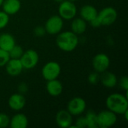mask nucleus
I'll return each mask as SVG.
<instances>
[{
	"mask_svg": "<svg viewBox=\"0 0 128 128\" xmlns=\"http://www.w3.org/2000/svg\"><path fill=\"white\" fill-rule=\"evenodd\" d=\"M109 110L116 114L123 115L128 110V98L120 94H110L106 101Z\"/></svg>",
	"mask_w": 128,
	"mask_h": 128,
	"instance_id": "nucleus-1",
	"label": "nucleus"
},
{
	"mask_svg": "<svg viewBox=\"0 0 128 128\" xmlns=\"http://www.w3.org/2000/svg\"><path fill=\"white\" fill-rule=\"evenodd\" d=\"M78 38L73 32H64L59 34L56 38L57 46L63 51L71 52L78 45Z\"/></svg>",
	"mask_w": 128,
	"mask_h": 128,
	"instance_id": "nucleus-2",
	"label": "nucleus"
},
{
	"mask_svg": "<svg viewBox=\"0 0 128 128\" xmlns=\"http://www.w3.org/2000/svg\"><path fill=\"white\" fill-rule=\"evenodd\" d=\"M116 121H117L116 114L110 110L102 111L98 115V128H110L116 123Z\"/></svg>",
	"mask_w": 128,
	"mask_h": 128,
	"instance_id": "nucleus-3",
	"label": "nucleus"
},
{
	"mask_svg": "<svg viewBox=\"0 0 128 128\" xmlns=\"http://www.w3.org/2000/svg\"><path fill=\"white\" fill-rule=\"evenodd\" d=\"M59 16L64 20H71L74 18L76 14V7L73 2L67 0L60 3L58 8Z\"/></svg>",
	"mask_w": 128,
	"mask_h": 128,
	"instance_id": "nucleus-4",
	"label": "nucleus"
},
{
	"mask_svg": "<svg viewBox=\"0 0 128 128\" xmlns=\"http://www.w3.org/2000/svg\"><path fill=\"white\" fill-rule=\"evenodd\" d=\"M60 65L56 62H50L46 63L42 69V75L47 81L57 79L60 74Z\"/></svg>",
	"mask_w": 128,
	"mask_h": 128,
	"instance_id": "nucleus-5",
	"label": "nucleus"
},
{
	"mask_svg": "<svg viewBox=\"0 0 128 128\" xmlns=\"http://www.w3.org/2000/svg\"><path fill=\"white\" fill-rule=\"evenodd\" d=\"M117 16V11L112 7L105 8L99 14H98V17L102 26H110L116 20Z\"/></svg>",
	"mask_w": 128,
	"mask_h": 128,
	"instance_id": "nucleus-6",
	"label": "nucleus"
},
{
	"mask_svg": "<svg viewBox=\"0 0 128 128\" xmlns=\"http://www.w3.org/2000/svg\"><path fill=\"white\" fill-rule=\"evenodd\" d=\"M22 64L23 68L32 69L36 66L38 62L39 56L36 51L33 50H28L26 52H23L21 58H20Z\"/></svg>",
	"mask_w": 128,
	"mask_h": 128,
	"instance_id": "nucleus-7",
	"label": "nucleus"
},
{
	"mask_svg": "<svg viewBox=\"0 0 128 128\" xmlns=\"http://www.w3.org/2000/svg\"><path fill=\"white\" fill-rule=\"evenodd\" d=\"M63 27V20L60 16H52L49 18L45 25V30L50 34H56Z\"/></svg>",
	"mask_w": 128,
	"mask_h": 128,
	"instance_id": "nucleus-8",
	"label": "nucleus"
},
{
	"mask_svg": "<svg viewBox=\"0 0 128 128\" xmlns=\"http://www.w3.org/2000/svg\"><path fill=\"white\" fill-rule=\"evenodd\" d=\"M110 64L109 57L104 53H100L96 55L92 60V65L94 70L98 73L105 72Z\"/></svg>",
	"mask_w": 128,
	"mask_h": 128,
	"instance_id": "nucleus-9",
	"label": "nucleus"
},
{
	"mask_svg": "<svg viewBox=\"0 0 128 128\" xmlns=\"http://www.w3.org/2000/svg\"><path fill=\"white\" fill-rule=\"evenodd\" d=\"M86 107V101L81 98H73L68 105V111L74 116H78L82 114Z\"/></svg>",
	"mask_w": 128,
	"mask_h": 128,
	"instance_id": "nucleus-10",
	"label": "nucleus"
},
{
	"mask_svg": "<svg viewBox=\"0 0 128 128\" xmlns=\"http://www.w3.org/2000/svg\"><path fill=\"white\" fill-rule=\"evenodd\" d=\"M5 65L7 73L12 76H16L20 75L23 70V67L20 62V59L10 58Z\"/></svg>",
	"mask_w": 128,
	"mask_h": 128,
	"instance_id": "nucleus-11",
	"label": "nucleus"
},
{
	"mask_svg": "<svg viewBox=\"0 0 128 128\" xmlns=\"http://www.w3.org/2000/svg\"><path fill=\"white\" fill-rule=\"evenodd\" d=\"M56 121L60 128H69L72 124L71 114L68 110H60L56 115Z\"/></svg>",
	"mask_w": 128,
	"mask_h": 128,
	"instance_id": "nucleus-12",
	"label": "nucleus"
},
{
	"mask_svg": "<svg viewBox=\"0 0 128 128\" xmlns=\"http://www.w3.org/2000/svg\"><path fill=\"white\" fill-rule=\"evenodd\" d=\"M26 104L25 98L20 94H14L11 95L8 100L9 106L14 110H22Z\"/></svg>",
	"mask_w": 128,
	"mask_h": 128,
	"instance_id": "nucleus-13",
	"label": "nucleus"
},
{
	"mask_svg": "<svg viewBox=\"0 0 128 128\" xmlns=\"http://www.w3.org/2000/svg\"><path fill=\"white\" fill-rule=\"evenodd\" d=\"M4 12L8 15H12L16 14L20 8L21 3L20 0H5L2 3Z\"/></svg>",
	"mask_w": 128,
	"mask_h": 128,
	"instance_id": "nucleus-14",
	"label": "nucleus"
},
{
	"mask_svg": "<svg viewBox=\"0 0 128 128\" xmlns=\"http://www.w3.org/2000/svg\"><path fill=\"white\" fill-rule=\"evenodd\" d=\"M46 90L50 95L58 96L62 92L63 86L61 82L55 79V80L48 81L47 85H46Z\"/></svg>",
	"mask_w": 128,
	"mask_h": 128,
	"instance_id": "nucleus-15",
	"label": "nucleus"
},
{
	"mask_svg": "<svg viewBox=\"0 0 128 128\" xmlns=\"http://www.w3.org/2000/svg\"><path fill=\"white\" fill-rule=\"evenodd\" d=\"M80 15L85 21L90 22L98 16V11L92 5H85L81 8Z\"/></svg>",
	"mask_w": 128,
	"mask_h": 128,
	"instance_id": "nucleus-16",
	"label": "nucleus"
},
{
	"mask_svg": "<svg viewBox=\"0 0 128 128\" xmlns=\"http://www.w3.org/2000/svg\"><path fill=\"white\" fill-rule=\"evenodd\" d=\"M15 45V40L10 34H3L0 35V48L9 52Z\"/></svg>",
	"mask_w": 128,
	"mask_h": 128,
	"instance_id": "nucleus-17",
	"label": "nucleus"
},
{
	"mask_svg": "<svg viewBox=\"0 0 128 128\" xmlns=\"http://www.w3.org/2000/svg\"><path fill=\"white\" fill-rule=\"evenodd\" d=\"M10 125L12 128H26L28 126V118L24 114H16L10 121Z\"/></svg>",
	"mask_w": 128,
	"mask_h": 128,
	"instance_id": "nucleus-18",
	"label": "nucleus"
},
{
	"mask_svg": "<svg viewBox=\"0 0 128 128\" xmlns=\"http://www.w3.org/2000/svg\"><path fill=\"white\" fill-rule=\"evenodd\" d=\"M71 29L76 34H81L86 30V22L82 18H76L72 21Z\"/></svg>",
	"mask_w": 128,
	"mask_h": 128,
	"instance_id": "nucleus-19",
	"label": "nucleus"
},
{
	"mask_svg": "<svg viewBox=\"0 0 128 128\" xmlns=\"http://www.w3.org/2000/svg\"><path fill=\"white\" fill-rule=\"evenodd\" d=\"M101 82L106 88H113L117 84V78L113 73L106 72L101 76Z\"/></svg>",
	"mask_w": 128,
	"mask_h": 128,
	"instance_id": "nucleus-20",
	"label": "nucleus"
},
{
	"mask_svg": "<svg viewBox=\"0 0 128 128\" xmlns=\"http://www.w3.org/2000/svg\"><path fill=\"white\" fill-rule=\"evenodd\" d=\"M86 124L88 128H98V115L94 112L93 111L88 112L86 116Z\"/></svg>",
	"mask_w": 128,
	"mask_h": 128,
	"instance_id": "nucleus-21",
	"label": "nucleus"
},
{
	"mask_svg": "<svg viewBox=\"0 0 128 128\" xmlns=\"http://www.w3.org/2000/svg\"><path fill=\"white\" fill-rule=\"evenodd\" d=\"M10 58H14V59H20L23 54V50L21 46L14 45V47L8 52Z\"/></svg>",
	"mask_w": 128,
	"mask_h": 128,
	"instance_id": "nucleus-22",
	"label": "nucleus"
},
{
	"mask_svg": "<svg viewBox=\"0 0 128 128\" xmlns=\"http://www.w3.org/2000/svg\"><path fill=\"white\" fill-rule=\"evenodd\" d=\"M10 59L8 52L0 48V67L4 66Z\"/></svg>",
	"mask_w": 128,
	"mask_h": 128,
	"instance_id": "nucleus-23",
	"label": "nucleus"
},
{
	"mask_svg": "<svg viewBox=\"0 0 128 128\" xmlns=\"http://www.w3.org/2000/svg\"><path fill=\"white\" fill-rule=\"evenodd\" d=\"M9 21L8 14L4 11H0V28H4Z\"/></svg>",
	"mask_w": 128,
	"mask_h": 128,
	"instance_id": "nucleus-24",
	"label": "nucleus"
},
{
	"mask_svg": "<svg viewBox=\"0 0 128 128\" xmlns=\"http://www.w3.org/2000/svg\"><path fill=\"white\" fill-rule=\"evenodd\" d=\"M9 124H10L9 117L4 113H0V128H6L8 126Z\"/></svg>",
	"mask_w": 128,
	"mask_h": 128,
	"instance_id": "nucleus-25",
	"label": "nucleus"
},
{
	"mask_svg": "<svg viewBox=\"0 0 128 128\" xmlns=\"http://www.w3.org/2000/svg\"><path fill=\"white\" fill-rule=\"evenodd\" d=\"M75 126H76V128H86V127H87L86 117H81V118H78L76 122V125Z\"/></svg>",
	"mask_w": 128,
	"mask_h": 128,
	"instance_id": "nucleus-26",
	"label": "nucleus"
},
{
	"mask_svg": "<svg viewBox=\"0 0 128 128\" xmlns=\"http://www.w3.org/2000/svg\"><path fill=\"white\" fill-rule=\"evenodd\" d=\"M120 86L121 87L125 90L128 91V78L127 76H123L121 80H120Z\"/></svg>",
	"mask_w": 128,
	"mask_h": 128,
	"instance_id": "nucleus-27",
	"label": "nucleus"
},
{
	"mask_svg": "<svg viewBox=\"0 0 128 128\" xmlns=\"http://www.w3.org/2000/svg\"><path fill=\"white\" fill-rule=\"evenodd\" d=\"M45 32H46V30L42 26H37L34 29V34H35V35H37L38 37L43 36L45 34Z\"/></svg>",
	"mask_w": 128,
	"mask_h": 128,
	"instance_id": "nucleus-28",
	"label": "nucleus"
},
{
	"mask_svg": "<svg viewBox=\"0 0 128 128\" xmlns=\"http://www.w3.org/2000/svg\"><path fill=\"white\" fill-rule=\"evenodd\" d=\"M90 23H91V25H92L93 27H94V28H98V27H100V26H102L101 23H100V20H99L98 17V16H97L94 19H93L92 20H91V21H90Z\"/></svg>",
	"mask_w": 128,
	"mask_h": 128,
	"instance_id": "nucleus-29",
	"label": "nucleus"
},
{
	"mask_svg": "<svg viewBox=\"0 0 128 128\" xmlns=\"http://www.w3.org/2000/svg\"><path fill=\"white\" fill-rule=\"evenodd\" d=\"M98 76L97 74H91L88 77V80L92 84H95L98 82Z\"/></svg>",
	"mask_w": 128,
	"mask_h": 128,
	"instance_id": "nucleus-30",
	"label": "nucleus"
},
{
	"mask_svg": "<svg viewBox=\"0 0 128 128\" xmlns=\"http://www.w3.org/2000/svg\"><path fill=\"white\" fill-rule=\"evenodd\" d=\"M123 115H124V117H125V118H126V120H128V110L123 114Z\"/></svg>",
	"mask_w": 128,
	"mask_h": 128,
	"instance_id": "nucleus-31",
	"label": "nucleus"
},
{
	"mask_svg": "<svg viewBox=\"0 0 128 128\" xmlns=\"http://www.w3.org/2000/svg\"><path fill=\"white\" fill-rule=\"evenodd\" d=\"M55 1H56V2H60V3H61V2H63L64 0H55Z\"/></svg>",
	"mask_w": 128,
	"mask_h": 128,
	"instance_id": "nucleus-32",
	"label": "nucleus"
},
{
	"mask_svg": "<svg viewBox=\"0 0 128 128\" xmlns=\"http://www.w3.org/2000/svg\"><path fill=\"white\" fill-rule=\"evenodd\" d=\"M3 2H4V0H0V6H1Z\"/></svg>",
	"mask_w": 128,
	"mask_h": 128,
	"instance_id": "nucleus-33",
	"label": "nucleus"
},
{
	"mask_svg": "<svg viewBox=\"0 0 128 128\" xmlns=\"http://www.w3.org/2000/svg\"><path fill=\"white\" fill-rule=\"evenodd\" d=\"M69 1H71V2H74V1H76V0H69Z\"/></svg>",
	"mask_w": 128,
	"mask_h": 128,
	"instance_id": "nucleus-34",
	"label": "nucleus"
}]
</instances>
